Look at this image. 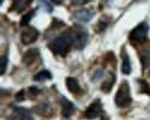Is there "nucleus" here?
<instances>
[{"mask_svg":"<svg viewBox=\"0 0 150 120\" xmlns=\"http://www.w3.org/2000/svg\"><path fill=\"white\" fill-rule=\"evenodd\" d=\"M121 54H122V66H121V71H122L124 75H129L130 72H131L130 58H129V55L126 54V52H125V49H122Z\"/></svg>","mask_w":150,"mask_h":120,"instance_id":"f8f14e48","label":"nucleus"},{"mask_svg":"<svg viewBox=\"0 0 150 120\" xmlns=\"http://www.w3.org/2000/svg\"><path fill=\"white\" fill-rule=\"evenodd\" d=\"M90 1V0H72V3L74 5H78V6H82V5H85V4H88Z\"/></svg>","mask_w":150,"mask_h":120,"instance_id":"5701e85b","label":"nucleus"},{"mask_svg":"<svg viewBox=\"0 0 150 120\" xmlns=\"http://www.w3.org/2000/svg\"><path fill=\"white\" fill-rule=\"evenodd\" d=\"M51 1L53 3V4H57V5H60L62 1H64V0H51Z\"/></svg>","mask_w":150,"mask_h":120,"instance_id":"bb28decb","label":"nucleus"},{"mask_svg":"<svg viewBox=\"0 0 150 120\" xmlns=\"http://www.w3.org/2000/svg\"><path fill=\"white\" fill-rule=\"evenodd\" d=\"M16 100H17V101H23V100H24V91H23V90L19 91V92L16 95Z\"/></svg>","mask_w":150,"mask_h":120,"instance_id":"393cba45","label":"nucleus"},{"mask_svg":"<svg viewBox=\"0 0 150 120\" xmlns=\"http://www.w3.org/2000/svg\"><path fill=\"white\" fill-rule=\"evenodd\" d=\"M138 83L142 85L141 92H146V94H149V95H150V87H149V84H148L145 80H142V79H139V80H138Z\"/></svg>","mask_w":150,"mask_h":120,"instance_id":"412c9836","label":"nucleus"},{"mask_svg":"<svg viewBox=\"0 0 150 120\" xmlns=\"http://www.w3.org/2000/svg\"><path fill=\"white\" fill-rule=\"evenodd\" d=\"M13 114L18 120H33V114L27 108L22 107H15L13 108Z\"/></svg>","mask_w":150,"mask_h":120,"instance_id":"9d476101","label":"nucleus"},{"mask_svg":"<svg viewBox=\"0 0 150 120\" xmlns=\"http://www.w3.org/2000/svg\"><path fill=\"white\" fill-rule=\"evenodd\" d=\"M33 0H15V3L12 4L11 6V10H13L16 12H19L24 8H27L30 4H31Z\"/></svg>","mask_w":150,"mask_h":120,"instance_id":"ddd939ff","label":"nucleus"},{"mask_svg":"<svg viewBox=\"0 0 150 120\" xmlns=\"http://www.w3.org/2000/svg\"><path fill=\"white\" fill-rule=\"evenodd\" d=\"M131 94H130V85L126 80H124L117 91L115 95V103L118 107H127L131 103Z\"/></svg>","mask_w":150,"mask_h":120,"instance_id":"f03ea898","label":"nucleus"},{"mask_svg":"<svg viewBox=\"0 0 150 120\" xmlns=\"http://www.w3.org/2000/svg\"><path fill=\"white\" fill-rule=\"evenodd\" d=\"M39 58H40L39 48H31V49H29L23 55V63L28 66H31L33 64H35L37 60H39Z\"/></svg>","mask_w":150,"mask_h":120,"instance_id":"6e6552de","label":"nucleus"},{"mask_svg":"<svg viewBox=\"0 0 150 120\" xmlns=\"http://www.w3.org/2000/svg\"><path fill=\"white\" fill-rule=\"evenodd\" d=\"M114 82H115V77H114V75H110V76L108 77V79H107V80L102 84V85H101L102 91H103V92H109V91L112 90V87H113Z\"/></svg>","mask_w":150,"mask_h":120,"instance_id":"2eb2a0df","label":"nucleus"},{"mask_svg":"<svg viewBox=\"0 0 150 120\" xmlns=\"http://www.w3.org/2000/svg\"><path fill=\"white\" fill-rule=\"evenodd\" d=\"M74 42H76V37H74L73 30H71L62 32L58 37H55L49 44V48L57 55H65L70 51L71 46L74 44Z\"/></svg>","mask_w":150,"mask_h":120,"instance_id":"f257e3e1","label":"nucleus"},{"mask_svg":"<svg viewBox=\"0 0 150 120\" xmlns=\"http://www.w3.org/2000/svg\"><path fill=\"white\" fill-rule=\"evenodd\" d=\"M109 17H107V16H105V17H102L101 19L98 20V23H97V25H96V31L98 32V31H103L107 27H108V24H109Z\"/></svg>","mask_w":150,"mask_h":120,"instance_id":"f3484780","label":"nucleus"},{"mask_svg":"<svg viewBox=\"0 0 150 120\" xmlns=\"http://www.w3.org/2000/svg\"><path fill=\"white\" fill-rule=\"evenodd\" d=\"M60 106H61V113L65 118H70L74 113V106L71 101H69L64 96H60Z\"/></svg>","mask_w":150,"mask_h":120,"instance_id":"1a4fd4ad","label":"nucleus"},{"mask_svg":"<svg viewBox=\"0 0 150 120\" xmlns=\"http://www.w3.org/2000/svg\"><path fill=\"white\" fill-rule=\"evenodd\" d=\"M66 87H67L69 91L72 92V94H77L79 91V89H81L78 80L76 78H73V77H69L66 79Z\"/></svg>","mask_w":150,"mask_h":120,"instance_id":"9b49d317","label":"nucleus"},{"mask_svg":"<svg viewBox=\"0 0 150 120\" xmlns=\"http://www.w3.org/2000/svg\"><path fill=\"white\" fill-rule=\"evenodd\" d=\"M35 113H37L39 115H42V116H48V114L51 113V107H49L48 103H40L39 106H36L34 108Z\"/></svg>","mask_w":150,"mask_h":120,"instance_id":"4468645a","label":"nucleus"},{"mask_svg":"<svg viewBox=\"0 0 150 120\" xmlns=\"http://www.w3.org/2000/svg\"><path fill=\"white\" fill-rule=\"evenodd\" d=\"M6 66H7V58H6L5 55H3L1 59H0V75L5 73Z\"/></svg>","mask_w":150,"mask_h":120,"instance_id":"6ab92c4d","label":"nucleus"},{"mask_svg":"<svg viewBox=\"0 0 150 120\" xmlns=\"http://www.w3.org/2000/svg\"><path fill=\"white\" fill-rule=\"evenodd\" d=\"M74 32V37H76V42H74V44H76L77 48H83L86 42H88V32H86V30L82 27H76L73 30Z\"/></svg>","mask_w":150,"mask_h":120,"instance_id":"39448f33","label":"nucleus"},{"mask_svg":"<svg viewBox=\"0 0 150 120\" xmlns=\"http://www.w3.org/2000/svg\"><path fill=\"white\" fill-rule=\"evenodd\" d=\"M101 113H102V104H101V102H100L98 100H96L95 102H93L88 107V109L85 111L84 118L85 119H95Z\"/></svg>","mask_w":150,"mask_h":120,"instance_id":"423d86ee","label":"nucleus"},{"mask_svg":"<svg viewBox=\"0 0 150 120\" xmlns=\"http://www.w3.org/2000/svg\"><path fill=\"white\" fill-rule=\"evenodd\" d=\"M51 78H52V73L49 71H47V70H43V71L39 72V73L34 77V79L36 82H45V80L51 79Z\"/></svg>","mask_w":150,"mask_h":120,"instance_id":"dca6fc26","label":"nucleus"},{"mask_svg":"<svg viewBox=\"0 0 150 120\" xmlns=\"http://www.w3.org/2000/svg\"><path fill=\"white\" fill-rule=\"evenodd\" d=\"M149 75H150V73H149Z\"/></svg>","mask_w":150,"mask_h":120,"instance_id":"cd10ccee","label":"nucleus"},{"mask_svg":"<svg viewBox=\"0 0 150 120\" xmlns=\"http://www.w3.org/2000/svg\"><path fill=\"white\" fill-rule=\"evenodd\" d=\"M29 91H30L31 96H37V95L40 94V89H39V88H36V87H31V88L29 89Z\"/></svg>","mask_w":150,"mask_h":120,"instance_id":"b1692460","label":"nucleus"},{"mask_svg":"<svg viewBox=\"0 0 150 120\" xmlns=\"http://www.w3.org/2000/svg\"><path fill=\"white\" fill-rule=\"evenodd\" d=\"M39 4H40V6H42L47 12H52V11H53L51 4H49L47 0H39Z\"/></svg>","mask_w":150,"mask_h":120,"instance_id":"4be33fe9","label":"nucleus"},{"mask_svg":"<svg viewBox=\"0 0 150 120\" xmlns=\"http://www.w3.org/2000/svg\"><path fill=\"white\" fill-rule=\"evenodd\" d=\"M149 32V25L146 23H141L139 25H137L131 32H130V41L133 44L142 43L146 40Z\"/></svg>","mask_w":150,"mask_h":120,"instance_id":"7ed1b4c3","label":"nucleus"},{"mask_svg":"<svg viewBox=\"0 0 150 120\" xmlns=\"http://www.w3.org/2000/svg\"><path fill=\"white\" fill-rule=\"evenodd\" d=\"M34 13H35V11H31V12H29V13H27L25 16H24V17L22 18V20H21V25H23V27L28 25V23H29V22H30V19L33 18Z\"/></svg>","mask_w":150,"mask_h":120,"instance_id":"a211bd4d","label":"nucleus"},{"mask_svg":"<svg viewBox=\"0 0 150 120\" xmlns=\"http://www.w3.org/2000/svg\"><path fill=\"white\" fill-rule=\"evenodd\" d=\"M102 73H103V71H102V70H100V71H97V72H96V73L94 75V78H93V80H96L97 78H100V77H101V76H102Z\"/></svg>","mask_w":150,"mask_h":120,"instance_id":"a878e982","label":"nucleus"},{"mask_svg":"<svg viewBox=\"0 0 150 120\" xmlns=\"http://www.w3.org/2000/svg\"><path fill=\"white\" fill-rule=\"evenodd\" d=\"M39 37V31H37L35 28H27L24 29L21 34V41L23 44H30L33 42H35Z\"/></svg>","mask_w":150,"mask_h":120,"instance_id":"20e7f679","label":"nucleus"},{"mask_svg":"<svg viewBox=\"0 0 150 120\" xmlns=\"http://www.w3.org/2000/svg\"><path fill=\"white\" fill-rule=\"evenodd\" d=\"M72 17L81 22V23H85V22H89L93 17H94V11L90 8H82V10H77L72 15Z\"/></svg>","mask_w":150,"mask_h":120,"instance_id":"0eeeda50","label":"nucleus"},{"mask_svg":"<svg viewBox=\"0 0 150 120\" xmlns=\"http://www.w3.org/2000/svg\"><path fill=\"white\" fill-rule=\"evenodd\" d=\"M141 60H142L144 67L150 66V52H146L145 54H142L141 55Z\"/></svg>","mask_w":150,"mask_h":120,"instance_id":"aec40b11","label":"nucleus"}]
</instances>
